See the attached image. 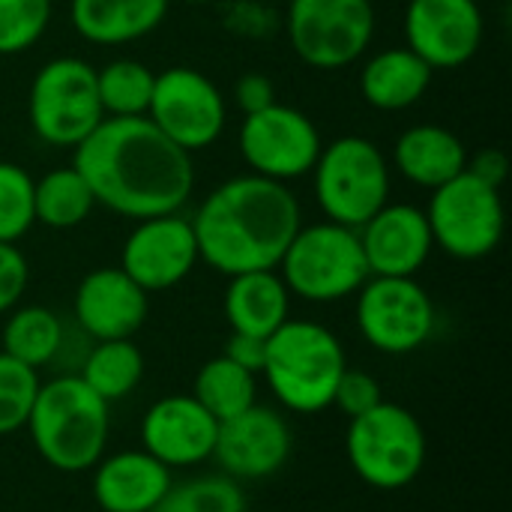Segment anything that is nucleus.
Instances as JSON below:
<instances>
[{"instance_id":"f257e3e1","label":"nucleus","mask_w":512,"mask_h":512,"mask_svg":"<svg viewBox=\"0 0 512 512\" xmlns=\"http://www.w3.org/2000/svg\"><path fill=\"white\" fill-rule=\"evenodd\" d=\"M96 204L132 222L180 213L195 189L192 153L168 141L150 117H105L72 156Z\"/></svg>"},{"instance_id":"f03ea898","label":"nucleus","mask_w":512,"mask_h":512,"mask_svg":"<svg viewBox=\"0 0 512 512\" xmlns=\"http://www.w3.org/2000/svg\"><path fill=\"white\" fill-rule=\"evenodd\" d=\"M300 225L297 195L258 174L219 183L192 216L198 261L222 276L276 270Z\"/></svg>"},{"instance_id":"7ed1b4c3","label":"nucleus","mask_w":512,"mask_h":512,"mask_svg":"<svg viewBox=\"0 0 512 512\" xmlns=\"http://www.w3.org/2000/svg\"><path fill=\"white\" fill-rule=\"evenodd\" d=\"M39 459L60 474L90 471L108 447L111 405L78 375H54L39 384L27 426Z\"/></svg>"},{"instance_id":"20e7f679","label":"nucleus","mask_w":512,"mask_h":512,"mask_svg":"<svg viewBox=\"0 0 512 512\" xmlns=\"http://www.w3.org/2000/svg\"><path fill=\"white\" fill-rule=\"evenodd\" d=\"M348 369L339 336L306 318H288L267 336L264 381L276 402L291 414H321L333 408V393Z\"/></svg>"},{"instance_id":"39448f33","label":"nucleus","mask_w":512,"mask_h":512,"mask_svg":"<svg viewBox=\"0 0 512 512\" xmlns=\"http://www.w3.org/2000/svg\"><path fill=\"white\" fill-rule=\"evenodd\" d=\"M276 273L282 276L291 297L306 303H339L354 297L372 276L357 228L330 219L300 225Z\"/></svg>"},{"instance_id":"423d86ee","label":"nucleus","mask_w":512,"mask_h":512,"mask_svg":"<svg viewBox=\"0 0 512 512\" xmlns=\"http://www.w3.org/2000/svg\"><path fill=\"white\" fill-rule=\"evenodd\" d=\"M345 453L366 486L378 492H399L420 477L429 444L417 414L384 399L348 423Z\"/></svg>"},{"instance_id":"0eeeda50","label":"nucleus","mask_w":512,"mask_h":512,"mask_svg":"<svg viewBox=\"0 0 512 512\" xmlns=\"http://www.w3.org/2000/svg\"><path fill=\"white\" fill-rule=\"evenodd\" d=\"M315 201L330 222L363 228L390 201V162L363 135H342L321 147L312 168Z\"/></svg>"},{"instance_id":"6e6552de","label":"nucleus","mask_w":512,"mask_h":512,"mask_svg":"<svg viewBox=\"0 0 512 512\" xmlns=\"http://www.w3.org/2000/svg\"><path fill=\"white\" fill-rule=\"evenodd\" d=\"M30 129L51 147H78L102 120L96 69L81 57H54L30 81Z\"/></svg>"},{"instance_id":"1a4fd4ad","label":"nucleus","mask_w":512,"mask_h":512,"mask_svg":"<svg viewBox=\"0 0 512 512\" xmlns=\"http://www.w3.org/2000/svg\"><path fill=\"white\" fill-rule=\"evenodd\" d=\"M426 219L435 246L456 261L489 258L504 240V198L501 189L474 177L468 168L432 189Z\"/></svg>"},{"instance_id":"9d476101","label":"nucleus","mask_w":512,"mask_h":512,"mask_svg":"<svg viewBox=\"0 0 512 512\" xmlns=\"http://www.w3.org/2000/svg\"><path fill=\"white\" fill-rule=\"evenodd\" d=\"M285 30L294 54L312 69H345L375 36L372 0H288Z\"/></svg>"},{"instance_id":"9b49d317","label":"nucleus","mask_w":512,"mask_h":512,"mask_svg":"<svg viewBox=\"0 0 512 512\" xmlns=\"http://www.w3.org/2000/svg\"><path fill=\"white\" fill-rule=\"evenodd\" d=\"M354 297L357 330L381 354H414L435 333V303L414 276H369Z\"/></svg>"},{"instance_id":"f8f14e48","label":"nucleus","mask_w":512,"mask_h":512,"mask_svg":"<svg viewBox=\"0 0 512 512\" xmlns=\"http://www.w3.org/2000/svg\"><path fill=\"white\" fill-rule=\"evenodd\" d=\"M321 147L324 141L315 120L282 102L246 114L237 132V150L249 165V174L279 183L309 177Z\"/></svg>"},{"instance_id":"ddd939ff","label":"nucleus","mask_w":512,"mask_h":512,"mask_svg":"<svg viewBox=\"0 0 512 512\" xmlns=\"http://www.w3.org/2000/svg\"><path fill=\"white\" fill-rule=\"evenodd\" d=\"M147 117L168 141L195 153L219 141L228 105L222 90L204 72L192 66H168L156 72Z\"/></svg>"},{"instance_id":"4468645a","label":"nucleus","mask_w":512,"mask_h":512,"mask_svg":"<svg viewBox=\"0 0 512 512\" xmlns=\"http://www.w3.org/2000/svg\"><path fill=\"white\" fill-rule=\"evenodd\" d=\"M294 450L291 423L282 411L267 405H252L219 423L213 462L219 474L243 483V480H267L285 468Z\"/></svg>"},{"instance_id":"2eb2a0df","label":"nucleus","mask_w":512,"mask_h":512,"mask_svg":"<svg viewBox=\"0 0 512 512\" xmlns=\"http://www.w3.org/2000/svg\"><path fill=\"white\" fill-rule=\"evenodd\" d=\"M198 264L192 219L180 213L135 222L120 249V270L147 294L180 285Z\"/></svg>"},{"instance_id":"dca6fc26","label":"nucleus","mask_w":512,"mask_h":512,"mask_svg":"<svg viewBox=\"0 0 512 512\" xmlns=\"http://www.w3.org/2000/svg\"><path fill=\"white\" fill-rule=\"evenodd\" d=\"M405 45L432 69H459L483 45V9L477 0H408Z\"/></svg>"},{"instance_id":"f3484780","label":"nucleus","mask_w":512,"mask_h":512,"mask_svg":"<svg viewBox=\"0 0 512 512\" xmlns=\"http://www.w3.org/2000/svg\"><path fill=\"white\" fill-rule=\"evenodd\" d=\"M219 420L192 393L162 396L141 417V450L165 468H195L213 459Z\"/></svg>"},{"instance_id":"a211bd4d","label":"nucleus","mask_w":512,"mask_h":512,"mask_svg":"<svg viewBox=\"0 0 512 512\" xmlns=\"http://www.w3.org/2000/svg\"><path fill=\"white\" fill-rule=\"evenodd\" d=\"M150 312V294L120 267L90 270L72 297V321L93 342L132 339Z\"/></svg>"},{"instance_id":"6ab92c4d","label":"nucleus","mask_w":512,"mask_h":512,"mask_svg":"<svg viewBox=\"0 0 512 512\" xmlns=\"http://www.w3.org/2000/svg\"><path fill=\"white\" fill-rule=\"evenodd\" d=\"M357 234L372 276H417L435 249L426 210L417 204L387 201Z\"/></svg>"},{"instance_id":"aec40b11","label":"nucleus","mask_w":512,"mask_h":512,"mask_svg":"<svg viewBox=\"0 0 512 512\" xmlns=\"http://www.w3.org/2000/svg\"><path fill=\"white\" fill-rule=\"evenodd\" d=\"M90 471V492L102 512H153L174 483L171 468L141 447L102 456Z\"/></svg>"},{"instance_id":"412c9836","label":"nucleus","mask_w":512,"mask_h":512,"mask_svg":"<svg viewBox=\"0 0 512 512\" xmlns=\"http://www.w3.org/2000/svg\"><path fill=\"white\" fill-rule=\"evenodd\" d=\"M468 159L465 141L438 123L408 126L393 144V162L399 174L423 189H438L459 177L468 168Z\"/></svg>"},{"instance_id":"4be33fe9","label":"nucleus","mask_w":512,"mask_h":512,"mask_svg":"<svg viewBox=\"0 0 512 512\" xmlns=\"http://www.w3.org/2000/svg\"><path fill=\"white\" fill-rule=\"evenodd\" d=\"M231 333L267 339L291 318V291L276 270H252L228 276L222 297Z\"/></svg>"},{"instance_id":"5701e85b","label":"nucleus","mask_w":512,"mask_h":512,"mask_svg":"<svg viewBox=\"0 0 512 512\" xmlns=\"http://www.w3.org/2000/svg\"><path fill=\"white\" fill-rule=\"evenodd\" d=\"M171 0H69L72 30L93 45H126L150 36Z\"/></svg>"},{"instance_id":"b1692460","label":"nucleus","mask_w":512,"mask_h":512,"mask_svg":"<svg viewBox=\"0 0 512 512\" xmlns=\"http://www.w3.org/2000/svg\"><path fill=\"white\" fill-rule=\"evenodd\" d=\"M432 75L435 69L408 45L384 48L363 63L360 96L378 111H405L426 96Z\"/></svg>"},{"instance_id":"393cba45","label":"nucleus","mask_w":512,"mask_h":512,"mask_svg":"<svg viewBox=\"0 0 512 512\" xmlns=\"http://www.w3.org/2000/svg\"><path fill=\"white\" fill-rule=\"evenodd\" d=\"M63 336L66 324L48 306H15L12 312H6L0 330V351L39 372L45 366H54Z\"/></svg>"},{"instance_id":"a878e982","label":"nucleus","mask_w":512,"mask_h":512,"mask_svg":"<svg viewBox=\"0 0 512 512\" xmlns=\"http://www.w3.org/2000/svg\"><path fill=\"white\" fill-rule=\"evenodd\" d=\"M75 375L111 405L138 390L144 378V354L132 339H102L90 345Z\"/></svg>"},{"instance_id":"bb28decb","label":"nucleus","mask_w":512,"mask_h":512,"mask_svg":"<svg viewBox=\"0 0 512 512\" xmlns=\"http://www.w3.org/2000/svg\"><path fill=\"white\" fill-rule=\"evenodd\" d=\"M96 207V198L87 180L72 168H51L39 180H33V213L36 222L54 231L78 228Z\"/></svg>"},{"instance_id":"cd10ccee","label":"nucleus","mask_w":512,"mask_h":512,"mask_svg":"<svg viewBox=\"0 0 512 512\" xmlns=\"http://www.w3.org/2000/svg\"><path fill=\"white\" fill-rule=\"evenodd\" d=\"M192 396L201 402L204 411H210L222 423L258 402V375L240 369L225 354H219L198 369Z\"/></svg>"},{"instance_id":"c85d7f7f","label":"nucleus","mask_w":512,"mask_h":512,"mask_svg":"<svg viewBox=\"0 0 512 512\" xmlns=\"http://www.w3.org/2000/svg\"><path fill=\"white\" fill-rule=\"evenodd\" d=\"M156 72L141 60L120 57L96 69V93L105 117H147Z\"/></svg>"},{"instance_id":"c756f323","label":"nucleus","mask_w":512,"mask_h":512,"mask_svg":"<svg viewBox=\"0 0 512 512\" xmlns=\"http://www.w3.org/2000/svg\"><path fill=\"white\" fill-rule=\"evenodd\" d=\"M246 492L225 474H201L171 483L153 512H246Z\"/></svg>"},{"instance_id":"7c9ffc66","label":"nucleus","mask_w":512,"mask_h":512,"mask_svg":"<svg viewBox=\"0 0 512 512\" xmlns=\"http://www.w3.org/2000/svg\"><path fill=\"white\" fill-rule=\"evenodd\" d=\"M33 225V177L15 162H0V243H18Z\"/></svg>"},{"instance_id":"2f4dec72","label":"nucleus","mask_w":512,"mask_h":512,"mask_svg":"<svg viewBox=\"0 0 512 512\" xmlns=\"http://www.w3.org/2000/svg\"><path fill=\"white\" fill-rule=\"evenodd\" d=\"M39 372L0 351V438L27 426L39 393Z\"/></svg>"},{"instance_id":"473e14b6","label":"nucleus","mask_w":512,"mask_h":512,"mask_svg":"<svg viewBox=\"0 0 512 512\" xmlns=\"http://www.w3.org/2000/svg\"><path fill=\"white\" fill-rule=\"evenodd\" d=\"M51 0H0V57L24 54L51 24Z\"/></svg>"},{"instance_id":"72a5a7b5","label":"nucleus","mask_w":512,"mask_h":512,"mask_svg":"<svg viewBox=\"0 0 512 512\" xmlns=\"http://www.w3.org/2000/svg\"><path fill=\"white\" fill-rule=\"evenodd\" d=\"M378 402H384V393H381V384L363 372V369H345L339 384H336V393H333V408H339L348 420L372 411Z\"/></svg>"},{"instance_id":"f704fd0d","label":"nucleus","mask_w":512,"mask_h":512,"mask_svg":"<svg viewBox=\"0 0 512 512\" xmlns=\"http://www.w3.org/2000/svg\"><path fill=\"white\" fill-rule=\"evenodd\" d=\"M30 282V264L15 243H0V315L12 312Z\"/></svg>"},{"instance_id":"c9c22d12","label":"nucleus","mask_w":512,"mask_h":512,"mask_svg":"<svg viewBox=\"0 0 512 512\" xmlns=\"http://www.w3.org/2000/svg\"><path fill=\"white\" fill-rule=\"evenodd\" d=\"M234 102L246 114H255L276 102V87L264 72H243L234 84Z\"/></svg>"},{"instance_id":"e433bc0d","label":"nucleus","mask_w":512,"mask_h":512,"mask_svg":"<svg viewBox=\"0 0 512 512\" xmlns=\"http://www.w3.org/2000/svg\"><path fill=\"white\" fill-rule=\"evenodd\" d=\"M231 363H237L240 369L261 375L264 369V357H267V339L258 336H246V333H231L225 351H222Z\"/></svg>"},{"instance_id":"4c0bfd02","label":"nucleus","mask_w":512,"mask_h":512,"mask_svg":"<svg viewBox=\"0 0 512 512\" xmlns=\"http://www.w3.org/2000/svg\"><path fill=\"white\" fill-rule=\"evenodd\" d=\"M468 171L474 177H480V180H486V183L501 189L504 180H507V171H510V159L501 150L489 147V150H480L474 159H468Z\"/></svg>"}]
</instances>
